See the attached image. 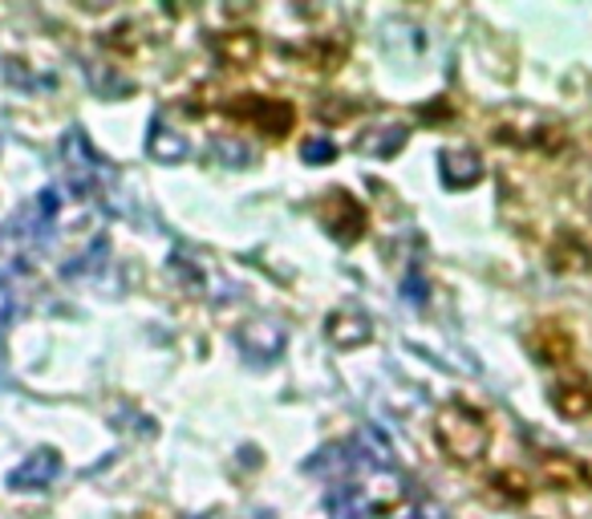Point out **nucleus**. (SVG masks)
<instances>
[{
  "mask_svg": "<svg viewBox=\"0 0 592 519\" xmlns=\"http://www.w3.org/2000/svg\"><path fill=\"white\" fill-rule=\"evenodd\" d=\"M236 345L252 362H273V357H280V349H285V325L268 317H252L239 325Z\"/></svg>",
  "mask_w": 592,
  "mask_h": 519,
  "instance_id": "7",
  "label": "nucleus"
},
{
  "mask_svg": "<svg viewBox=\"0 0 592 519\" xmlns=\"http://www.w3.org/2000/svg\"><path fill=\"white\" fill-rule=\"evenodd\" d=\"M0 320H9V284L0 276Z\"/></svg>",
  "mask_w": 592,
  "mask_h": 519,
  "instance_id": "20",
  "label": "nucleus"
},
{
  "mask_svg": "<svg viewBox=\"0 0 592 519\" xmlns=\"http://www.w3.org/2000/svg\"><path fill=\"white\" fill-rule=\"evenodd\" d=\"M317 215H320V224H325V232H329L337 244H345V248L357 244V240H366V232H369V212L341 187L325 191V200L317 203Z\"/></svg>",
  "mask_w": 592,
  "mask_h": 519,
  "instance_id": "5",
  "label": "nucleus"
},
{
  "mask_svg": "<svg viewBox=\"0 0 592 519\" xmlns=\"http://www.w3.org/2000/svg\"><path fill=\"white\" fill-rule=\"evenodd\" d=\"M540 475L552 491H592V471L572 455H548Z\"/></svg>",
  "mask_w": 592,
  "mask_h": 519,
  "instance_id": "13",
  "label": "nucleus"
},
{
  "mask_svg": "<svg viewBox=\"0 0 592 519\" xmlns=\"http://www.w3.org/2000/svg\"><path fill=\"white\" fill-rule=\"evenodd\" d=\"M491 134H496L499 142H508V146H520V151H544V154L564 151V142H569L564 122H557L552 114H544V110H535V106L503 110V114L496 119V126H491Z\"/></svg>",
  "mask_w": 592,
  "mask_h": 519,
  "instance_id": "2",
  "label": "nucleus"
},
{
  "mask_svg": "<svg viewBox=\"0 0 592 519\" xmlns=\"http://www.w3.org/2000/svg\"><path fill=\"white\" fill-rule=\"evenodd\" d=\"M439 171L450 191H471L474 183H483V175H487L483 159H479V151H471V146H447V151L439 154Z\"/></svg>",
  "mask_w": 592,
  "mask_h": 519,
  "instance_id": "8",
  "label": "nucleus"
},
{
  "mask_svg": "<svg viewBox=\"0 0 592 519\" xmlns=\"http://www.w3.org/2000/svg\"><path fill=\"white\" fill-rule=\"evenodd\" d=\"M61 154H65V179L78 195H102V183L110 179L106 163L98 159V151L90 146L82 130H70L61 139Z\"/></svg>",
  "mask_w": 592,
  "mask_h": 519,
  "instance_id": "6",
  "label": "nucleus"
},
{
  "mask_svg": "<svg viewBox=\"0 0 592 519\" xmlns=\"http://www.w3.org/2000/svg\"><path fill=\"white\" fill-rule=\"evenodd\" d=\"M58 471H61V455L58 450L41 447L9 475V487L12 491H45V487L58 479Z\"/></svg>",
  "mask_w": 592,
  "mask_h": 519,
  "instance_id": "9",
  "label": "nucleus"
},
{
  "mask_svg": "<svg viewBox=\"0 0 592 519\" xmlns=\"http://www.w3.org/2000/svg\"><path fill=\"white\" fill-rule=\"evenodd\" d=\"M224 110L232 122H244V126L261 130V134H268L273 142L288 139V130L296 126V106L273 94H236L232 102H224Z\"/></svg>",
  "mask_w": 592,
  "mask_h": 519,
  "instance_id": "3",
  "label": "nucleus"
},
{
  "mask_svg": "<svg viewBox=\"0 0 592 519\" xmlns=\"http://www.w3.org/2000/svg\"><path fill=\"white\" fill-rule=\"evenodd\" d=\"M491 484H496L499 491H503V496H511V499H528V496H532V487H528V479H523L520 471H499Z\"/></svg>",
  "mask_w": 592,
  "mask_h": 519,
  "instance_id": "19",
  "label": "nucleus"
},
{
  "mask_svg": "<svg viewBox=\"0 0 592 519\" xmlns=\"http://www.w3.org/2000/svg\"><path fill=\"white\" fill-rule=\"evenodd\" d=\"M410 142V126L406 122H374L357 134V151L369 159H394Z\"/></svg>",
  "mask_w": 592,
  "mask_h": 519,
  "instance_id": "12",
  "label": "nucleus"
},
{
  "mask_svg": "<svg viewBox=\"0 0 592 519\" xmlns=\"http://www.w3.org/2000/svg\"><path fill=\"white\" fill-rule=\"evenodd\" d=\"M215 53L224 65H236V70H248L252 61L261 58V37L252 33V29H232L215 41Z\"/></svg>",
  "mask_w": 592,
  "mask_h": 519,
  "instance_id": "16",
  "label": "nucleus"
},
{
  "mask_svg": "<svg viewBox=\"0 0 592 519\" xmlns=\"http://www.w3.org/2000/svg\"><path fill=\"white\" fill-rule=\"evenodd\" d=\"M552 406H557L560 418H569V423H581L592 414V378H569L560 381L552 389Z\"/></svg>",
  "mask_w": 592,
  "mask_h": 519,
  "instance_id": "15",
  "label": "nucleus"
},
{
  "mask_svg": "<svg viewBox=\"0 0 592 519\" xmlns=\"http://www.w3.org/2000/svg\"><path fill=\"white\" fill-rule=\"evenodd\" d=\"M146 151H151L154 163H183V154H187V139H183L178 130L154 122L151 139H146Z\"/></svg>",
  "mask_w": 592,
  "mask_h": 519,
  "instance_id": "17",
  "label": "nucleus"
},
{
  "mask_svg": "<svg viewBox=\"0 0 592 519\" xmlns=\"http://www.w3.org/2000/svg\"><path fill=\"white\" fill-rule=\"evenodd\" d=\"M300 159H305L308 166H325L337 159V142L329 139H308L305 146H300Z\"/></svg>",
  "mask_w": 592,
  "mask_h": 519,
  "instance_id": "18",
  "label": "nucleus"
},
{
  "mask_svg": "<svg viewBox=\"0 0 592 519\" xmlns=\"http://www.w3.org/2000/svg\"><path fill=\"white\" fill-rule=\"evenodd\" d=\"M557 272L564 276H581V272H592V244L576 232V227H564L552 240V260H548Z\"/></svg>",
  "mask_w": 592,
  "mask_h": 519,
  "instance_id": "10",
  "label": "nucleus"
},
{
  "mask_svg": "<svg viewBox=\"0 0 592 519\" xmlns=\"http://www.w3.org/2000/svg\"><path fill=\"white\" fill-rule=\"evenodd\" d=\"M528 345H532V354L540 357L544 366H557V362H569L572 357V337L557 320H540L532 329V337H528Z\"/></svg>",
  "mask_w": 592,
  "mask_h": 519,
  "instance_id": "14",
  "label": "nucleus"
},
{
  "mask_svg": "<svg viewBox=\"0 0 592 519\" xmlns=\"http://www.w3.org/2000/svg\"><path fill=\"white\" fill-rule=\"evenodd\" d=\"M435 442H439L450 462L471 467L491 447V426H487V418L479 410L462 406V401H450V406H442L435 414Z\"/></svg>",
  "mask_w": 592,
  "mask_h": 519,
  "instance_id": "1",
  "label": "nucleus"
},
{
  "mask_svg": "<svg viewBox=\"0 0 592 519\" xmlns=\"http://www.w3.org/2000/svg\"><path fill=\"white\" fill-rule=\"evenodd\" d=\"M402 503V491L398 487H374V484H337L325 496V508L337 519H378Z\"/></svg>",
  "mask_w": 592,
  "mask_h": 519,
  "instance_id": "4",
  "label": "nucleus"
},
{
  "mask_svg": "<svg viewBox=\"0 0 592 519\" xmlns=\"http://www.w3.org/2000/svg\"><path fill=\"white\" fill-rule=\"evenodd\" d=\"M325 337L337 349H357V345H366L374 337V325H369V317L361 308H337L325 320Z\"/></svg>",
  "mask_w": 592,
  "mask_h": 519,
  "instance_id": "11",
  "label": "nucleus"
}]
</instances>
